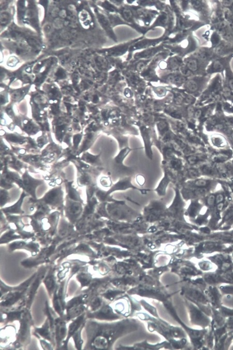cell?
I'll return each mask as SVG.
<instances>
[{
  "label": "cell",
  "mask_w": 233,
  "mask_h": 350,
  "mask_svg": "<svg viewBox=\"0 0 233 350\" xmlns=\"http://www.w3.org/2000/svg\"><path fill=\"white\" fill-rule=\"evenodd\" d=\"M169 182H170V178H169V176L168 174V173L165 171L164 177L161 181V182L159 184L158 187H157V188L155 190V191H157L159 195H164L166 193V188H167V187H168V184H169Z\"/></svg>",
  "instance_id": "2e32d148"
},
{
  "label": "cell",
  "mask_w": 233,
  "mask_h": 350,
  "mask_svg": "<svg viewBox=\"0 0 233 350\" xmlns=\"http://www.w3.org/2000/svg\"><path fill=\"white\" fill-rule=\"evenodd\" d=\"M223 78H224L225 84L224 87L233 94V71L231 65L225 70Z\"/></svg>",
  "instance_id": "4fadbf2b"
},
{
  "label": "cell",
  "mask_w": 233,
  "mask_h": 350,
  "mask_svg": "<svg viewBox=\"0 0 233 350\" xmlns=\"http://www.w3.org/2000/svg\"><path fill=\"white\" fill-rule=\"evenodd\" d=\"M153 90L157 96L160 97L165 96L167 93V90L164 87H155Z\"/></svg>",
  "instance_id": "4316f807"
},
{
  "label": "cell",
  "mask_w": 233,
  "mask_h": 350,
  "mask_svg": "<svg viewBox=\"0 0 233 350\" xmlns=\"http://www.w3.org/2000/svg\"><path fill=\"white\" fill-rule=\"evenodd\" d=\"M122 16L127 21L132 22L134 19V15L133 12L130 8H124L122 12Z\"/></svg>",
  "instance_id": "cb8c5ba5"
},
{
  "label": "cell",
  "mask_w": 233,
  "mask_h": 350,
  "mask_svg": "<svg viewBox=\"0 0 233 350\" xmlns=\"http://www.w3.org/2000/svg\"><path fill=\"white\" fill-rule=\"evenodd\" d=\"M136 181H137V184H138L139 185H141V186L144 185V184L145 183V178H144V176H142V175H138V176H137V177H136Z\"/></svg>",
  "instance_id": "d590c367"
},
{
  "label": "cell",
  "mask_w": 233,
  "mask_h": 350,
  "mask_svg": "<svg viewBox=\"0 0 233 350\" xmlns=\"http://www.w3.org/2000/svg\"><path fill=\"white\" fill-rule=\"evenodd\" d=\"M21 198L20 199V202H18L16 205H15L14 206L10 207V208H11V209H10L11 212H18V211H17V209H18L19 211L20 210V205L21 203L22 202V201H22V199H21Z\"/></svg>",
  "instance_id": "e575fe53"
},
{
  "label": "cell",
  "mask_w": 233,
  "mask_h": 350,
  "mask_svg": "<svg viewBox=\"0 0 233 350\" xmlns=\"http://www.w3.org/2000/svg\"><path fill=\"white\" fill-rule=\"evenodd\" d=\"M44 283L47 288V290L48 291L49 293L50 294H52L56 289V279L52 273H50L47 275V278L44 279Z\"/></svg>",
  "instance_id": "ac0fdd59"
},
{
  "label": "cell",
  "mask_w": 233,
  "mask_h": 350,
  "mask_svg": "<svg viewBox=\"0 0 233 350\" xmlns=\"http://www.w3.org/2000/svg\"><path fill=\"white\" fill-rule=\"evenodd\" d=\"M140 131H141V136L144 142L146 154L149 158L152 159V145L153 140L152 139L151 130L149 127L143 126L140 127Z\"/></svg>",
  "instance_id": "5b68a950"
},
{
  "label": "cell",
  "mask_w": 233,
  "mask_h": 350,
  "mask_svg": "<svg viewBox=\"0 0 233 350\" xmlns=\"http://www.w3.org/2000/svg\"><path fill=\"white\" fill-rule=\"evenodd\" d=\"M147 64V61H141L139 62L137 64H136V69L137 70V71H139V72L144 71V69H145L146 66Z\"/></svg>",
  "instance_id": "4dcf8cb0"
},
{
  "label": "cell",
  "mask_w": 233,
  "mask_h": 350,
  "mask_svg": "<svg viewBox=\"0 0 233 350\" xmlns=\"http://www.w3.org/2000/svg\"><path fill=\"white\" fill-rule=\"evenodd\" d=\"M188 173H189V176H191V177L196 178L199 176L198 171L196 170H194V169H190L188 170Z\"/></svg>",
  "instance_id": "f35d334b"
},
{
  "label": "cell",
  "mask_w": 233,
  "mask_h": 350,
  "mask_svg": "<svg viewBox=\"0 0 233 350\" xmlns=\"http://www.w3.org/2000/svg\"><path fill=\"white\" fill-rule=\"evenodd\" d=\"M204 159V156L202 155H192L190 156L187 158V160L189 163L191 165H194L200 161L203 160Z\"/></svg>",
  "instance_id": "484cf974"
},
{
  "label": "cell",
  "mask_w": 233,
  "mask_h": 350,
  "mask_svg": "<svg viewBox=\"0 0 233 350\" xmlns=\"http://www.w3.org/2000/svg\"><path fill=\"white\" fill-rule=\"evenodd\" d=\"M83 315L79 316L75 320H74L72 323L69 326V330H68V335L66 338V342L67 343V341L70 337H72L73 335L75 334L77 331H78L80 328H81V325L83 323L84 320V316Z\"/></svg>",
  "instance_id": "8fae6325"
},
{
  "label": "cell",
  "mask_w": 233,
  "mask_h": 350,
  "mask_svg": "<svg viewBox=\"0 0 233 350\" xmlns=\"http://www.w3.org/2000/svg\"><path fill=\"white\" fill-rule=\"evenodd\" d=\"M213 49L217 57L231 55L233 54V43L222 40L220 43Z\"/></svg>",
  "instance_id": "52a82bcc"
},
{
  "label": "cell",
  "mask_w": 233,
  "mask_h": 350,
  "mask_svg": "<svg viewBox=\"0 0 233 350\" xmlns=\"http://www.w3.org/2000/svg\"><path fill=\"white\" fill-rule=\"evenodd\" d=\"M160 41V40H145L144 41L136 43L131 48V50H134L138 49H142L145 47H149V46L155 45Z\"/></svg>",
  "instance_id": "d6986e66"
},
{
  "label": "cell",
  "mask_w": 233,
  "mask_h": 350,
  "mask_svg": "<svg viewBox=\"0 0 233 350\" xmlns=\"http://www.w3.org/2000/svg\"><path fill=\"white\" fill-rule=\"evenodd\" d=\"M133 188L135 189H138L137 188L134 187L131 184V178H124L123 179L119 180L117 184H115L110 191L108 192L107 194H109V193L112 192L116 190H127L128 189Z\"/></svg>",
  "instance_id": "9c48e42d"
},
{
  "label": "cell",
  "mask_w": 233,
  "mask_h": 350,
  "mask_svg": "<svg viewBox=\"0 0 233 350\" xmlns=\"http://www.w3.org/2000/svg\"><path fill=\"white\" fill-rule=\"evenodd\" d=\"M223 76L221 74H216L203 92L201 102H209L217 98L219 95L223 93Z\"/></svg>",
  "instance_id": "7a4b0ae2"
},
{
  "label": "cell",
  "mask_w": 233,
  "mask_h": 350,
  "mask_svg": "<svg viewBox=\"0 0 233 350\" xmlns=\"http://www.w3.org/2000/svg\"><path fill=\"white\" fill-rule=\"evenodd\" d=\"M202 171L206 174H211L213 173V169L211 167L208 166H205L202 168Z\"/></svg>",
  "instance_id": "74e56055"
},
{
  "label": "cell",
  "mask_w": 233,
  "mask_h": 350,
  "mask_svg": "<svg viewBox=\"0 0 233 350\" xmlns=\"http://www.w3.org/2000/svg\"><path fill=\"white\" fill-rule=\"evenodd\" d=\"M77 279L81 283L82 286H85L89 284L90 281V278L88 275L84 273H82L77 276Z\"/></svg>",
  "instance_id": "d4e9b609"
},
{
  "label": "cell",
  "mask_w": 233,
  "mask_h": 350,
  "mask_svg": "<svg viewBox=\"0 0 233 350\" xmlns=\"http://www.w3.org/2000/svg\"><path fill=\"white\" fill-rule=\"evenodd\" d=\"M224 200L223 195L222 194H219L216 197V203L217 204H219L220 203L223 202Z\"/></svg>",
  "instance_id": "60d3db41"
},
{
  "label": "cell",
  "mask_w": 233,
  "mask_h": 350,
  "mask_svg": "<svg viewBox=\"0 0 233 350\" xmlns=\"http://www.w3.org/2000/svg\"><path fill=\"white\" fill-rule=\"evenodd\" d=\"M81 138H82V136L80 135H77V136H75V137L74 138V143L75 146H77L78 145L79 143L80 142Z\"/></svg>",
  "instance_id": "b9f144b4"
},
{
  "label": "cell",
  "mask_w": 233,
  "mask_h": 350,
  "mask_svg": "<svg viewBox=\"0 0 233 350\" xmlns=\"http://www.w3.org/2000/svg\"><path fill=\"white\" fill-rule=\"evenodd\" d=\"M210 76L205 74L188 77L183 84V89L186 93L197 96L202 93L209 81Z\"/></svg>",
  "instance_id": "3957f363"
},
{
  "label": "cell",
  "mask_w": 233,
  "mask_h": 350,
  "mask_svg": "<svg viewBox=\"0 0 233 350\" xmlns=\"http://www.w3.org/2000/svg\"><path fill=\"white\" fill-rule=\"evenodd\" d=\"M96 316L100 319H114L115 316L113 314L110 308L108 306H105L103 308L100 312L96 314Z\"/></svg>",
  "instance_id": "44dd1931"
},
{
  "label": "cell",
  "mask_w": 233,
  "mask_h": 350,
  "mask_svg": "<svg viewBox=\"0 0 233 350\" xmlns=\"http://www.w3.org/2000/svg\"><path fill=\"white\" fill-rule=\"evenodd\" d=\"M17 59L15 57H13L10 58V59L8 60V65L13 67V66H15L17 64Z\"/></svg>",
  "instance_id": "ab89813d"
},
{
  "label": "cell",
  "mask_w": 233,
  "mask_h": 350,
  "mask_svg": "<svg viewBox=\"0 0 233 350\" xmlns=\"http://www.w3.org/2000/svg\"><path fill=\"white\" fill-rule=\"evenodd\" d=\"M56 76L59 77H64V72L63 71H58L57 73H56Z\"/></svg>",
  "instance_id": "f6af8a7d"
},
{
  "label": "cell",
  "mask_w": 233,
  "mask_h": 350,
  "mask_svg": "<svg viewBox=\"0 0 233 350\" xmlns=\"http://www.w3.org/2000/svg\"><path fill=\"white\" fill-rule=\"evenodd\" d=\"M53 324V322L50 320V319L46 322L45 323L41 328H37L36 332L37 334L44 337L46 339L50 340L51 339V333H50V325Z\"/></svg>",
  "instance_id": "9a60e30c"
},
{
  "label": "cell",
  "mask_w": 233,
  "mask_h": 350,
  "mask_svg": "<svg viewBox=\"0 0 233 350\" xmlns=\"http://www.w3.org/2000/svg\"><path fill=\"white\" fill-rule=\"evenodd\" d=\"M124 95L127 98H131L133 96V93L129 88H126L124 91Z\"/></svg>",
  "instance_id": "7bdbcfd3"
},
{
  "label": "cell",
  "mask_w": 233,
  "mask_h": 350,
  "mask_svg": "<svg viewBox=\"0 0 233 350\" xmlns=\"http://www.w3.org/2000/svg\"><path fill=\"white\" fill-rule=\"evenodd\" d=\"M160 47H154L151 49H148L147 50H144L143 52H141L135 56V58L136 59L139 58H150L153 55L157 53L159 50H160Z\"/></svg>",
  "instance_id": "ffe728a7"
},
{
  "label": "cell",
  "mask_w": 233,
  "mask_h": 350,
  "mask_svg": "<svg viewBox=\"0 0 233 350\" xmlns=\"http://www.w3.org/2000/svg\"><path fill=\"white\" fill-rule=\"evenodd\" d=\"M44 276V273L43 274L39 275V276H38L36 278V279L35 280V281L32 283L31 287H30V290L29 291L28 295V302L29 304L30 305V303H31L32 300H33L34 297L35 293H36V291L38 290V287L39 286V284H41L42 280L43 279Z\"/></svg>",
  "instance_id": "5bb4252c"
},
{
  "label": "cell",
  "mask_w": 233,
  "mask_h": 350,
  "mask_svg": "<svg viewBox=\"0 0 233 350\" xmlns=\"http://www.w3.org/2000/svg\"><path fill=\"white\" fill-rule=\"evenodd\" d=\"M101 182L104 187H108L111 185V182L110 179L108 177L102 178L101 180Z\"/></svg>",
  "instance_id": "d6a6232c"
},
{
  "label": "cell",
  "mask_w": 233,
  "mask_h": 350,
  "mask_svg": "<svg viewBox=\"0 0 233 350\" xmlns=\"http://www.w3.org/2000/svg\"><path fill=\"white\" fill-rule=\"evenodd\" d=\"M56 337L58 343H60L62 341L65 337L66 334V327L64 322L60 321V320H56Z\"/></svg>",
  "instance_id": "7c38bea8"
},
{
  "label": "cell",
  "mask_w": 233,
  "mask_h": 350,
  "mask_svg": "<svg viewBox=\"0 0 233 350\" xmlns=\"http://www.w3.org/2000/svg\"><path fill=\"white\" fill-rule=\"evenodd\" d=\"M207 202L208 205L213 206L214 205V203L216 202V197L213 195H210L207 198Z\"/></svg>",
  "instance_id": "836d02e7"
},
{
  "label": "cell",
  "mask_w": 233,
  "mask_h": 350,
  "mask_svg": "<svg viewBox=\"0 0 233 350\" xmlns=\"http://www.w3.org/2000/svg\"><path fill=\"white\" fill-rule=\"evenodd\" d=\"M133 150L128 146L125 147L124 148L122 149L120 151L118 155L115 158L116 162L117 163L121 164L124 160L125 159V157H127V156L129 154V153L131 152Z\"/></svg>",
  "instance_id": "603a6c76"
},
{
  "label": "cell",
  "mask_w": 233,
  "mask_h": 350,
  "mask_svg": "<svg viewBox=\"0 0 233 350\" xmlns=\"http://www.w3.org/2000/svg\"><path fill=\"white\" fill-rule=\"evenodd\" d=\"M101 303V302L100 300L99 299L97 298L94 299V301L92 302V305H91L92 310H96L99 308V306H100Z\"/></svg>",
  "instance_id": "8d00e7d4"
},
{
  "label": "cell",
  "mask_w": 233,
  "mask_h": 350,
  "mask_svg": "<svg viewBox=\"0 0 233 350\" xmlns=\"http://www.w3.org/2000/svg\"><path fill=\"white\" fill-rule=\"evenodd\" d=\"M166 112L168 114L172 116L173 118L177 119H181L182 118V112L180 109L175 106H169L166 109Z\"/></svg>",
  "instance_id": "7402d4cb"
},
{
  "label": "cell",
  "mask_w": 233,
  "mask_h": 350,
  "mask_svg": "<svg viewBox=\"0 0 233 350\" xmlns=\"http://www.w3.org/2000/svg\"><path fill=\"white\" fill-rule=\"evenodd\" d=\"M24 185L26 188L27 191L30 192L32 194H34V190H35L36 187L38 185L42 183V181L39 180H36L35 179L30 177V176L26 174L24 176Z\"/></svg>",
  "instance_id": "30bf717a"
},
{
  "label": "cell",
  "mask_w": 233,
  "mask_h": 350,
  "mask_svg": "<svg viewBox=\"0 0 233 350\" xmlns=\"http://www.w3.org/2000/svg\"><path fill=\"white\" fill-rule=\"evenodd\" d=\"M157 127L160 136L164 138L166 135L169 133V126L167 121L165 120H160L157 123Z\"/></svg>",
  "instance_id": "e0dca14e"
},
{
  "label": "cell",
  "mask_w": 233,
  "mask_h": 350,
  "mask_svg": "<svg viewBox=\"0 0 233 350\" xmlns=\"http://www.w3.org/2000/svg\"><path fill=\"white\" fill-rule=\"evenodd\" d=\"M233 58V54L214 58L207 68L206 74L211 76L212 74H221L223 77L225 70L231 65Z\"/></svg>",
  "instance_id": "277c9868"
},
{
  "label": "cell",
  "mask_w": 233,
  "mask_h": 350,
  "mask_svg": "<svg viewBox=\"0 0 233 350\" xmlns=\"http://www.w3.org/2000/svg\"><path fill=\"white\" fill-rule=\"evenodd\" d=\"M216 168L217 169V171L222 175L226 174L227 172V168L225 166V165L221 163H218L217 164Z\"/></svg>",
  "instance_id": "83f0119b"
},
{
  "label": "cell",
  "mask_w": 233,
  "mask_h": 350,
  "mask_svg": "<svg viewBox=\"0 0 233 350\" xmlns=\"http://www.w3.org/2000/svg\"><path fill=\"white\" fill-rule=\"evenodd\" d=\"M211 63L193 54L183 60L180 72L186 77L206 74L207 68Z\"/></svg>",
  "instance_id": "6da1fadb"
},
{
  "label": "cell",
  "mask_w": 233,
  "mask_h": 350,
  "mask_svg": "<svg viewBox=\"0 0 233 350\" xmlns=\"http://www.w3.org/2000/svg\"><path fill=\"white\" fill-rule=\"evenodd\" d=\"M208 181L203 179H197L195 181V183H194V184L196 187H199V188H204V187H206L207 185H208Z\"/></svg>",
  "instance_id": "f1b7e54d"
},
{
  "label": "cell",
  "mask_w": 233,
  "mask_h": 350,
  "mask_svg": "<svg viewBox=\"0 0 233 350\" xmlns=\"http://www.w3.org/2000/svg\"><path fill=\"white\" fill-rule=\"evenodd\" d=\"M188 77L182 74L180 71L173 72L165 77L164 80L168 83L176 85L177 86H181L185 84Z\"/></svg>",
  "instance_id": "ba28073f"
},
{
  "label": "cell",
  "mask_w": 233,
  "mask_h": 350,
  "mask_svg": "<svg viewBox=\"0 0 233 350\" xmlns=\"http://www.w3.org/2000/svg\"><path fill=\"white\" fill-rule=\"evenodd\" d=\"M183 60L182 57L175 56L170 58L168 62H161L160 68L162 69H168L173 72L180 71V69L183 64Z\"/></svg>",
  "instance_id": "8992f818"
},
{
  "label": "cell",
  "mask_w": 233,
  "mask_h": 350,
  "mask_svg": "<svg viewBox=\"0 0 233 350\" xmlns=\"http://www.w3.org/2000/svg\"><path fill=\"white\" fill-rule=\"evenodd\" d=\"M87 161H88V162H90V163H97L98 161H99V156H94L92 155H91L90 154H87L86 156L85 157Z\"/></svg>",
  "instance_id": "f546056e"
},
{
  "label": "cell",
  "mask_w": 233,
  "mask_h": 350,
  "mask_svg": "<svg viewBox=\"0 0 233 350\" xmlns=\"http://www.w3.org/2000/svg\"><path fill=\"white\" fill-rule=\"evenodd\" d=\"M119 292H116V291H110L107 292L105 294V297L106 298L110 299V300H113V299L114 298V297L116 296L117 294H118Z\"/></svg>",
  "instance_id": "1f68e13d"
},
{
  "label": "cell",
  "mask_w": 233,
  "mask_h": 350,
  "mask_svg": "<svg viewBox=\"0 0 233 350\" xmlns=\"http://www.w3.org/2000/svg\"><path fill=\"white\" fill-rule=\"evenodd\" d=\"M223 207H224V204H223V202L220 203H219V204H217V210H218V211H222V209H223Z\"/></svg>",
  "instance_id": "ee69618b"
}]
</instances>
